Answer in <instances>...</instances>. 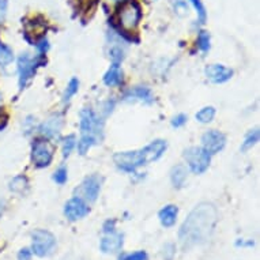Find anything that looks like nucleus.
<instances>
[{
    "label": "nucleus",
    "instance_id": "f704fd0d",
    "mask_svg": "<svg viewBox=\"0 0 260 260\" xmlns=\"http://www.w3.org/2000/svg\"><path fill=\"white\" fill-rule=\"evenodd\" d=\"M255 243L249 240V241H245V240H237L236 241V247H253Z\"/></svg>",
    "mask_w": 260,
    "mask_h": 260
},
{
    "label": "nucleus",
    "instance_id": "aec40b11",
    "mask_svg": "<svg viewBox=\"0 0 260 260\" xmlns=\"http://www.w3.org/2000/svg\"><path fill=\"white\" fill-rule=\"evenodd\" d=\"M259 128H253V129H251V131L245 135V139H244L243 145H241V151H247V150L251 149L252 146H255L256 143L259 142Z\"/></svg>",
    "mask_w": 260,
    "mask_h": 260
},
{
    "label": "nucleus",
    "instance_id": "423d86ee",
    "mask_svg": "<svg viewBox=\"0 0 260 260\" xmlns=\"http://www.w3.org/2000/svg\"><path fill=\"white\" fill-rule=\"evenodd\" d=\"M31 239H33L31 252L40 257L51 255L56 247V237L51 232L37 229L31 233Z\"/></svg>",
    "mask_w": 260,
    "mask_h": 260
},
{
    "label": "nucleus",
    "instance_id": "6e6552de",
    "mask_svg": "<svg viewBox=\"0 0 260 260\" xmlns=\"http://www.w3.org/2000/svg\"><path fill=\"white\" fill-rule=\"evenodd\" d=\"M53 158V147L47 141H36L31 147V162L37 168H47Z\"/></svg>",
    "mask_w": 260,
    "mask_h": 260
},
{
    "label": "nucleus",
    "instance_id": "bb28decb",
    "mask_svg": "<svg viewBox=\"0 0 260 260\" xmlns=\"http://www.w3.org/2000/svg\"><path fill=\"white\" fill-rule=\"evenodd\" d=\"M189 2H191L192 6L195 7V10H197L198 19H199V22H201V23H205L207 14H206V9H205V6H203V3H202V0H189Z\"/></svg>",
    "mask_w": 260,
    "mask_h": 260
},
{
    "label": "nucleus",
    "instance_id": "f8f14e48",
    "mask_svg": "<svg viewBox=\"0 0 260 260\" xmlns=\"http://www.w3.org/2000/svg\"><path fill=\"white\" fill-rule=\"evenodd\" d=\"M206 77L213 83H225L233 77V70L228 69L222 64H211L205 70Z\"/></svg>",
    "mask_w": 260,
    "mask_h": 260
},
{
    "label": "nucleus",
    "instance_id": "1a4fd4ad",
    "mask_svg": "<svg viewBox=\"0 0 260 260\" xmlns=\"http://www.w3.org/2000/svg\"><path fill=\"white\" fill-rule=\"evenodd\" d=\"M90 209L87 203L79 197L70 199L64 206V215L67 217L69 221H78V219L86 217Z\"/></svg>",
    "mask_w": 260,
    "mask_h": 260
},
{
    "label": "nucleus",
    "instance_id": "412c9836",
    "mask_svg": "<svg viewBox=\"0 0 260 260\" xmlns=\"http://www.w3.org/2000/svg\"><path fill=\"white\" fill-rule=\"evenodd\" d=\"M14 60V53L11 51V48L7 47L6 44L0 43V66L6 67L7 64H10Z\"/></svg>",
    "mask_w": 260,
    "mask_h": 260
},
{
    "label": "nucleus",
    "instance_id": "39448f33",
    "mask_svg": "<svg viewBox=\"0 0 260 260\" xmlns=\"http://www.w3.org/2000/svg\"><path fill=\"white\" fill-rule=\"evenodd\" d=\"M113 161H115L116 167L119 168V169H121L123 172H127V173H133V172L137 171L139 167L147 165L145 154H143L142 150L117 153L115 154Z\"/></svg>",
    "mask_w": 260,
    "mask_h": 260
},
{
    "label": "nucleus",
    "instance_id": "7c9ffc66",
    "mask_svg": "<svg viewBox=\"0 0 260 260\" xmlns=\"http://www.w3.org/2000/svg\"><path fill=\"white\" fill-rule=\"evenodd\" d=\"M185 123H187V116L185 115H177L176 117H173V120H172V125L175 128L183 127Z\"/></svg>",
    "mask_w": 260,
    "mask_h": 260
},
{
    "label": "nucleus",
    "instance_id": "a211bd4d",
    "mask_svg": "<svg viewBox=\"0 0 260 260\" xmlns=\"http://www.w3.org/2000/svg\"><path fill=\"white\" fill-rule=\"evenodd\" d=\"M123 81V73H121V70H120L119 63H113L111 66V69L108 70L107 74L104 75V82H105V85L107 86H117L121 83Z\"/></svg>",
    "mask_w": 260,
    "mask_h": 260
},
{
    "label": "nucleus",
    "instance_id": "e433bc0d",
    "mask_svg": "<svg viewBox=\"0 0 260 260\" xmlns=\"http://www.w3.org/2000/svg\"><path fill=\"white\" fill-rule=\"evenodd\" d=\"M3 210H5V201L0 198V215L3 214Z\"/></svg>",
    "mask_w": 260,
    "mask_h": 260
},
{
    "label": "nucleus",
    "instance_id": "c9c22d12",
    "mask_svg": "<svg viewBox=\"0 0 260 260\" xmlns=\"http://www.w3.org/2000/svg\"><path fill=\"white\" fill-rule=\"evenodd\" d=\"M7 10V0H0V19L3 18Z\"/></svg>",
    "mask_w": 260,
    "mask_h": 260
},
{
    "label": "nucleus",
    "instance_id": "cd10ccee",
    "mask_svg": "<svg viewBox=\"0 0 260 260\" xmlns=\"http://www.w3.org/2000/svg\"><path fill=\"white\" fill-rule=\"evenodd\" d=\"M119 260H149V255L145 251H137L129 255H123Z\"/></svg>",
    "mask_w": 260,
    "mask_h": 260
},
{
    "label": "nucleus",
    "instance_id": "20e7f679",
    "mask_svg": "<svg viewBox=\"0 0 260 260\" xmlns=\"http://www.w3.org/2000/svg\"><path fill=\"white\" fill-rule=\"evenodd\" d=\"M44 55L40 53L37 57H30L27 53L21 55V57L18 59V73H19V87L23 89L27 82L35 77L36 71L39 67H41L44 64Z\"/></svg>",
    "mask_w": 260,
    "mask_h": 260
},
{
    "label": "nucleus",
    "instance_id": "9d476101",
    "mask_svg": "<svg viewBox=\"0 0 260 260\" xmlns=\"http://www.w3.org/2000/svg\"><path fill=\"white\" fill-rule=\"evenodd\" d=\"M202 143H203V149L210 154L219 153L226 145V138L225 135L219 131H215V129H211V131H207V133L202 137Z\"/></svg>",
    "mask_w": 260,
    "mask_h": 260
},
{
    "label": "nucleus",
    "instance_id": "0eeeda50",
    "mask_svg": "<svg viewBox=\"0 0 260 260\" xmlns=\"http://www.w3.org/2000/svg\"><path fill=\"white\" fill-rule=\"evenodd\" d=\"M184 157L187 159L189 169L197 175L205 173L209 169L210 161H211V155L203 147H191L185 150Z\"/></svg>",
    "mask_w": 260,
    "mask_h": 260
},
{
    "label": "nucleus",
    "instance_id": "2eb2a0df",
    "mask_svg": "<svg viewBox=\"0 0 260 260\" xmlns=\"http://www.w3.org/2000/svg\"><path fill=\"white\" fill-rule=\"evenodd\" d=\"M124 101H142L145 104H151L154 101V95L149 87L138 86L124 94Z\"/></svg>",
    "mask_w": 260,
    "mask_h": 260
},
{
    "label": "nucleus",
    "instance_id": "7ed1b4c3",
    "mask_svg": "<svg viewBox=\"0 0 260 260\" xmlns=\"http://www.w3.org/2000/svg\"><path fill=\"white\" fill-rule=\"evenodd\" d=\"M142 18V9L137 0H124L119 7L117 19L119 25L125 31H134L137 29Z\"/></svg>",
    "mask_w": 260,
    "mask_h": 260
},
{
    "label": "nucleus",
    "instance_id": "f03ea898",
    "mask_svg": "<svg viewBox=\"0 0 260 260\" xmlns=\"http://www.w3.org/2000/svg\"><path fill=\"white\" fill-rule=\"evenodd\" d=\"M103 120L91 109L86 108L81 112L82 137L78 142V151L81 155H85L94 145H97L103 139Z\"/></svg>",
    "mask_w": 260,
    "mask_h": 260
},
{
    "label": "nucleus",
    "instance_id": "ddd939ff",
    "mask_svg": "<svg viewBox=\"0 0 260 260\" xmlns=\"http://www.w3.org/2000/svg\"><path fill=\"white\" fill-rule=\"evenodd\" d=\"M61 127H63V116L56 113V115H52L49 119L45 120L40 125L39 131L47 138H55L60 134Z\"/></svg>",
    "mask_w": 260,
    "mask_h": 260
},
{
    "label": "nucleus",
    "instance_id": "4468645a",
    "mask_svg": "<svg viewBox=\"0 0 260 260\" xmlns=\"http://www.w3.org/2000/svg\"><path fill=\"white\" fill-rule=\"evenodd\" d=\"M123 235H120V233H109L101 240V244H100V249L104 253H116V252H119L123 247V241H124Z\"/></svg>",
    "mask_w": 260,
    "mask_h": 260
},
{
    "label": "nucleus",
    "instance_id": "c756f323",
    "mask_svg": "<svg viewBox=\"0 0 260 260\" xmlns=\"http://www.w3.org/2000/svg\"><path fill=\"white\" fill-rule=\"evenodd\" d=\"M176 253V247L175 244L168 243L165 244V247H164V259L165 260H173Z\"/></svg>",
    "mask_w": 260,
    "mask_h": 260
},
{
    "label": "nucleus",
    "instance_id": "393cba45",
    "mask_svg": "<svg viewBox=\"0 0 260 260\" xmlns=\"http://www.w3.org/2000/svg\"><path fill=\"white\" fill-rule=\"evenodd\" d=\"M26 187H27V180L23 176H18L10 183V189L14 192H23Z\"/></svg>",
    "mask_w": 260,
    "mask_h": 260
},
{
    "label": "nucleus",
    "instance_id": "72a5a7b5",
    "mask_svg": "<svg viewBox=\"0 0 260 260\" xmlns=\"http://www.w3.org/2000/svg\"><path fill=\"white\" fill-rule=\"evenodd\" d=\"M115 225H116V221L115 219H109V221H107L105 223H104V233L105 235H109V233H113L115 231Z\"/></svg>",
    "mask_w": 260,
    "mask_h": 260
},
{
    "label": "nucleus",
    "instance_id": "b1692460",
    "mask_svg": "<svg viewBox=\"0 0 260 260\" xmlns=\"http://www.w3.org/2000/svg\"><path fill=\"white\" fill-rule=\"evenodd\" d=\"M75 145H77V138H75V135H69L67 138H64V141H63V157L64 158H67L70 154L73 153Z\"/></svg>",
    "mask_w": 260,
    "mask_h": 260
},
{
    "label": "nucleus",
    "instance_id": "473e14b6",
    "mask_svg": "<svg viewBox=\"0 0 260 260\" xmlns=\"http://www.w3.org/2000/svg\"><path fill=\"white\" fill-rule=\"evenodd\" d=\"M31 256H33V252L30 251L29 248H23L18 253V260H31Z\"/></svg>",
    "mask_w": 260,
    "mask_h": 260
},
{
    "label": "nucleus",
    "instance_id": "dca6fc26",
    "mask_svg": "<svg viewBox=\"0 0 260 260\" xmlns=\"http://www.w3.org/2000/svg\"><path fill=\"white\" fill-rule=\"evenodd\" d=\"M167 147H168V143L165 141H162V139L151 142L150 145L146 146L145 149H142V151H143V154H145L146 162L150 164V162L159 159V158L164 155V153H165Z\"/></svg>",
    "mask_w": 260,
    "mask_h": 260
},
{
    "label": "nucleus",
    "instance_id": "6ab92c4d",
    "mask_svg": "<svg viewBox=\"0 0 260 260\" xmlns=\"http://www.w3.org/2000/svg\"><path fill=\"white\" fill-rule=\"evenodd\" d=\"M187 169L183 165H177L172 169L171 172V180L172 184L175 185V188H181L187 180Z\"/></svg>",
    "mask_w": 260,
    "mask_h": 260
},
{
    "label": "nucleus",
    "instance_id": "c85d7f7f",
    "mask_svg": "<svg viewBox=\"0 0 260 260\" xmlns=\"http://www.w3.org/2000/svg\"><path fill=\"white\" fill-rule=\"evenodd\" d=\"M53 180L57 184H64L67 181V169L66 168H59L53 175Z\"/></svg>",
    "mask_w": 260,
    "mask_h": 260
},
{
    "label": "nucleus",
    "instance_id": "4be33fe9",
    "mask_svg": "<svg viewBox=\"0 0 260 260\" xmlns=\"http://www.w3.org/2000/svg\"><path fill=\"white\" fill-rule=\"evenodd\" d=\"M78 89H79V81H78L77 78H73L69 85H67V89H66L63 94V103H69L70 100L78 93Z\"/></svg>",
    "mask_w": 260,
    "mask_h": 260
},
{
    "label": "nucleus",
    "instance_id": "f257e3e1",
    "mask_svg": "<svg viewBox=\"0 0 260 260\" xmlns=\"http://www.w3.org/2000/svg\"><path fill=\"white\" fill-rule=\"evenodd\" d=\"M218 222L215 206L207 202L199 203L192 210L180 228L179 240L184 249L205 244L213 236Z\"/></svg>",
    "mask_w": 260,
    "mask_h": 260
},
{
    "label": "nucleus",
    "instance_id": "5701e85b",
    "mask_svg": "<svg viewBox=\"0 0 260 260\" xmlns=\"http://www.w3.org/2000/svg\"><path fill=\"white\" fill-rule=\"evenodd\" d=\"M215 116V109L213 107H206L197 113V120L201 123H210Z\"/></svg>",
    "mask_w": 260,
    "mask_h": 260
},
{
    "label": "nucleus",
    "instance_id": "f3484780",
    "mask_svg": "<svg viewBox=\"0 0 260 260\" xmlns=\"http://www.w3.org/2000/svg\"><path fill=\"white\" fill-rule=\"evenodd\" d=\"M177 214H179V209L173 205L165 206L164 209L159 211L158 214V218H159V222H161L162 226L165 228H171L176 223L177 221Z\"/></svg>",
    "mask_w": 260,
    "mask_h": 260
},
{
    "label": "nucleus",
    "instance_id": "a878e982",
    "mask_svg": "<svg viewBox=\"0 0 260 260\" xmlns=\"http://www.w3.org/2000/svg\"><path fill=\"white\" fill-rule=\"evenodd\" d=\"M198 47L202 52H207L210 49V35L205 30L198 36Z\"/></svg>",
    "mask_w": 260,
    "mask_h": 260
},
{
    "label": "nucleus",
    "instance_id": "9b49d317",
    "mask_svg": "<svg viewBox=\"0 0 260 260\" xmlns=\"http://www.w3.org/2000/svg\"><path fill=\"white\" fill-rule=\"evenodd\" d=\"M101 183H103V180L101 177L97 175H91L89 177H86L83 180V183L81 185V193L83 195L86 201L89 202H94L97 199L100 193V189H101Z\"/></svg>",
    "mask_w": 260,
    "mask_h": 260
},
{
    "label": "nucleus",
    "instance_id": "2f4dec72",
    "mask_svg": "<svg viewBox=\"0 0 260 260\" xmlns=\"http://www.w3.org/2000/svg\"><path fill=\"white\" fill-rule=\"evenodd\" d=\"M111 57L113 60V63H119L120 60H123V51L120 48H113L111 49Z\"/></svg>",
    "mask_w": 260,
    "mask_h": 260
}]
</instances>
